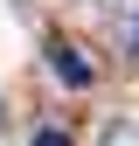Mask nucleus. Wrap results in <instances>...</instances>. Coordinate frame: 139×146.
<instances>
[{"mask_svg":"<svg viewBox=\"0 0 139 146\" xmlns=\"http://www.w3.org/2000/svg\"><path fill=\"white\" fill-rule=\"evenodd\" d=\"M49 70H56L63 84H77V90L91 84V63H83V56H77V49H70V42H56V49H49Z\"/></svg>","mask_w":139,"mask_h":146,"instance_id":"f257e3e1","label":"nucleus"},{"mask_svg":"<svg viewBox=\"0 0 139 146\" xmlns=\"http://www.w3.org/2000/svg\"><path fill=\"white\" fill-rule=\"evenodd\" d=\"M35 146H70V132H56V125H49V132H35Z\"/></svg>","mask_w":139,"mask_h":146,"instance_id":"f03ea898","label":"nucleus"}]
</instances>
